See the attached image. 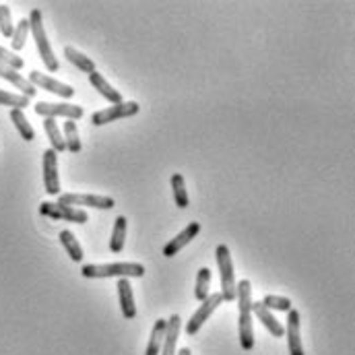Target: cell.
I'll return each mask as SVG.
<instances>
[{
	"instance_id": "83f0119b",
	"label": "cell",
	"mask_w": 355,
	"mask_h": 355,
	"mask_svg": "<svg viewBox=\"0 0 355 355\" xmlns=\"http://www.w3.org/2000/svg\"><path fill=\"white\" fill-rule=\"evenodd\" d=\"M27 33H29V21H27V19H21V21L17 23L15 31H12V37H10V46H12L15 52L23 50V46H25V42H27Z\"/></svg>"
},
{
	"instance_id": "30bf717a",
	"label": "cell",
	"mask_w": 355,
	"mask_h": 355,
	"mask_svg": "<svg viewBox=\"0 0 355 355\" xmlns=\"http://www.w3.org/2000/svg\"><path fill=\"white\" fill-rule=\"evenodd\" d=\"M33 87H39V89H46L50 93H56L58 98L62 100H71L75 95V89L71 85H64V83H58L56 79H50L48 75L39 73V71H31L29 73V79H27Z\"/></svg>"
},
{
	"instance_id": "f1b7e54d",
	"label": "cell",
	"mask_w": 355,
	"mask_h": 355,
	"mask_svg": "<svg viewBox=\"0 0 355 355\" xmlns=\"http://www.w3.org/2000/svg\"><path fill=\"white\" fill-rule=\"evenodd\" d=\"M0 106H8L12 110H25L29 106V100L23 98V95H17V93H8V91H2L0 89Z\"/></svg>"
},
{
	"instance_id": "603a6c76",
	"label": "cell",
	"mask_w": 355,
	"mask_h": 355,
	"mask_svg": "<svg viewBox=\"0 0 355 355\" xmlns=\"http://www.w3.org/2000/svg\"><path fill=\"white\" fill-rule=\"evenodd\" d=\"M172 192H174V201L180 209H186L190 205V199H188V190H186V182H184V176L182 174H174L172 176Z\"/></svg>"
},
{
	"instance_id": "ac0fdd59",
	"label": "cell",
	"mask_w": 355,
	"mask_h": 355,
	"mask_svg": "<svg viewBox=\"0 0 355 355\" xmlns=\"http://www.w3.org/2000/svg\"><path fill=\"white\" fill-rule=\"evenodd\" d=\"M89 83L98 89V93H100V95H104L108 102H112V106H118V104H122V95H120L118 89H114V87H112V85H110V83H108L100 73H98V71L89 75Z\"/></svg>"
},
{
	"instance_id": "9c48e42d",
	"label": "cell",
	"mask_w": 355,
	"mask_h": 355,
	"mask_svg": "<svg viewBox=\"0 0 355 355\" xmlns=\"http://www.w3.org/2000/svg\"><path fill=\"white\" fill-rule=\"evenodd\" d=\"M138 104L136 102H122L118 106H110L106 110H100L91 116V124L93 126H104V124H110V122H116L122 118H130L134 114H138Z\"/></svg>"
},
{
	"instance_id": "8fae6325",
	"label": "cell",
	"mask_w": 355,
	"mask_h": 355,
	"mask_svg": "<svg viewBox=\"0 0 355 355\" xmlns=\"http://www.w3.org/2000/svg\"><path fill=\"white\" fill-rule=\"evenodd\" d=\"M44 188L48 194L60 192V178H58V157L56 151H44Z\"/></svg>"
},
{
	"instance_id": "cb8c5ba5",
	"label": "cell",
	"mask_w": 355,
	"mask_h": 355,
	"mask_svg": "<svg viewBox=\"0 0 355 355\" xmlns=\"http://www.w3.org/2000/svg\"><path fill=\"white\" fill-rule=\"evenodd\" d=\"M10 120H12L15 128L19 130V134L23 136V140H33L35 138V130L31 128L29 120L25 118L23 110H10Z\"/></svg>"
},
{
	"instance_id": "1f68e13d",
	"label": "cell",
	"mask_w": 355,
	"mask_h": 355,
	"mask_svg": "<svg viewBox=\"0 0 355 355\" xmlns=\"http://www.w3.org/2000/svg\"><path fill=\"white\" fill-rule=\"evenodd\" d=\"M0 62L2 64H6V66H10L12 71H21L23 69V58H19L15 52H10V50H6V48H2L0 46Z\"/></svg>"
},
{
	"instance_id": "7a4b0ae2",
	"label": "cell",
	"mask_w": 355,
	"mask_h": 355,
	"mask_svg": "<svg viewBox=\"0 0 355 355\" xmlns=\"http://www.w3.org/2000/svg\"><path fill=\"white\" fill-rule=\"evenodd\" d=\"M81 275L87 279H108V277H143L145 266L138 262H112V264H85Z\"/></svg>"
},
{
	"instance_id": "d4e9b609",
	"label": "cell",
	"mask_w": 355,
	"mask_h": 355,
	"mask_svg": "<svg viewBox=\"0 0 355 355\" xmlns=\"http://www.w3.org/2000/svg\"><path fill=\"white\" fill-rule=\"evenodd\" d=\"M124 244H126V217H116V224H114V232L110 237V250L114 254H118L124 250Z\"/></svg>"
},
{
	"instance_id": "ba28073f",
	"label": "cell",
	"mask_w": 355,
	"mask_h": 355,
	"mask_svg": "<svg viewBox=\"0 0 355 355\" xmlns=\"http://www.w3.org/2000/svg\"><path fill=\"white\" fill-rule=\"evenodd\" d=\"M35 114L44 118H66L81 120L83 118V108L73 106V104H48V102H37L35 104Z\"/></svg>"
},
{
	"instance_id": "52a82bcc",
	"label": "cell",
	"mask_w": 355,
	"mask_h": 355,
	"mask_svg": "<svg viewBox=\"0 0 355 355\" xmlns=\"http://www.w3.org/2000/svg\"><path fill=\"white\" fill-rule=\"evenodd\" d=\"M60 205H66V207H89V209H114L116 207V201L110 199V197H100V194H60L58 199Z\"/></svg>"
},
{
	"instance_id": "f546056e",
	"label": "cell",
	"mask_w": 355,
	"mask_h": 355,
	"mask_svg": "<svg viewBox=\"0 0 355 355\" xmlns=\"http://www.w3.org/2000/svg\"><path fill=\"white\" fill-rule=\"evenodd\" d=\"M262 304L268 310H277V312H289L291 308V300L289 298H281V295H264Z\"/></svg>"
},
{
	"instance_id": "2e32d148",
	"label": "cell",
	"mask_w": 355,
	"mask_h": 355,
	"mask_svg": "<svg viewBox=\"0 0 355 355\" xmlns=\"http://www.w3.org/2000/svg\"><path fill=\"white\" fill-rule=\"evenodd\" d=\"M180 327H182V318L178 314H172V318L165 320V335L159 355H176V341L180 335Z\"/></svg>"
},
{
	"instance_id": "d6a6232c",
	"label": "cell",
	"mask_w": 355,
	"mask_h": 355,
	"mask_svg": "<svg viewBox=\"0 0 355 355\" xmlns=\"http://www.w3.org/2000/svg\"><path fill=\"white\" fill-rule=\"evenodd\" d=\"M178 355H192V352H190L188 347H184V349H180V352H178Z\"/></svg>"
},
{
	"instance_id": "d6986e66",
	"label": "cell",
	"mask_w": 355,
	"mask_h": 355,
	"mask_svg": "<svg viewBox=\"0 0 355 355\" xmlns=\"http://www.w3.org/2000/svg\"><path fill=\"white\" fill-rule=\"evenodd\" d=\"M58 239H60V244L64 246V250H66V254L71 256L73 262H81V260H83V248H81V244L77 242V237L73 236V232L62 230V232L58 234Z\"/></svg>"
},
{
	"instance_id": "277c9868",
	"label": "cell",
	"mask_w": 355,
	"mask_h": 355,
	"mask_svg": "<svg viewBox=\"0 0 355 355\" xmlns=\"http://www.w3.org/2000/svg\"><path fill=\"white\" fill-rule=\"evenodd\" d=\"M217 266H219V279H221V298L224 302H236V275H234V260L230 254V248L226 244H219L215 250Z\"/></svg>"
},
{
	"instance_id": "9a60e30c",
	"label": "cell",
	"mask_w": 355,
	"mask_h": 355,
	"mask_svg": "<svg viewBox=\"0 0 355 355\" xmlns=\"http://www.w3.org/2000/svg\"><path fill=\"white\" fill-rule=\"evenodd\" d=\"M118 300H120V310H122V316L132 320L136 316V304H134V293H132V285L128 279H120L118 281Z\"/></svg>"
},
{
	"instance_id": "6da1fadb",
	"label": "cell",
	"mask_w": 355,
	"mask_h": 355,
	"mask_svg": "<svg viewBox=\"0 0 355 355\" xmlns=\"http://www.w3.org/2000/svg\"><path fill=\"white\" fill-rule=\"evenodd\" d=\"M237 302V337L244 352L254 349V329H252V287L248 279L236 283Z\"/></svg>"
},
{
	"instance_id": "484cf974",
	"label": "cell",
	"mask_w": 355,
	"mask_h": 355,
	"mask_svg": "<svg viewBox=\"0 0 355 355\" xmlns=\"http://www.w3.org/2000/svg\"><path fill=\"white\" fill-rule=\"evenodd\" d=\"M64 145H66V151H71V153H79L83 149L81 147V138H79L77 124L73 120H66L64 122Z\"/></svg>"
},
{
	"instance_id": "3957f363",
	"label": "cell",
	"mask_w": 355,
	"mask_h": 355,
	"mask_svg": "<svg viewBox=\"0 0 355 355\" xmlns=\"http://www.w3.org/2000/svg\"><path fill=\"white\" fill-rule=\"evenodd\" d=\"M29 31L33 33V39H35V46H37V52L42 56V62L46 64V69L50 73H56L60 69L54 52H52V46L48 42V35H46V29H44V21H42V10L39 8H33L29 12Z\"/></svg>"
},
{
	"instance_id": "8992f818",
	"label": "cell",
	"mask_w": 355,
	"mask_h": 355,
	"mask_svg": "<svg viewBox=\"0 0 355 355\" xmlns=\"http://www.w3.org/2000/svg\"><path fill=\"white\" fill-rule=\"evenodd\" d=\"M221 304H224L221 293H209V298H207V300H203L201 308H199V310L192 314V318L186 322V335H188V337L197 335V333L201 331V327L211 318V314H213Z\"/></svg>"
},
{
	"instance_id": "4fadbf2b",
	"label": "cell",
	"mask_w": 355,
	"mask_h": 355,
	"mask_svg": "<svg viewBox=\"0 0 355 355\" xmlns=\"http://www.w3.org/2000/svg\"><path fill=\"white\" fill-rule=\"evenodd\" d=\"M287 347L289 355H306L304 354V345H302V337H300V312L298 310H289L287 312Z\"/></svg>"
},
{
	"instance_id": "5bb4252c",
	"label": "cell",
	"mask_w": 355,
	"mask_h": 355,
	"mask_svg": "<svg viewBox=\"0 0 355 355\" xmlns=\"http://www.w3.org/2000/svg\"><path fill=\"white\" fill-rule=\"evenodd\" d=\"M252 314L258 316V320L264 325V329L273 335V337H285V327L271 314V310L262 304V302H252Z\"/></svg>"
},
{
	"instance_id": "4dcf8cb0",
	"label": "cell",
	"mask_w": 355,
	"mask_h": 355,
	"mask_svg": "<svg viewBox=\"0 0 355 355\" xmlns=\"http://www.w3.org/2000/svg\"><path fill=\"white\" fill-rule=\"evenodd\" d=\"M12 31H15V25L10 19V8L6 4H0V33L4 37H12Z\"/></svg>"
},
{
	"instance_id": "ffe728a7",
	"label": "cell",
	"mask_w": 355,
	"mask_h": 355,
	"mask_svg": "<svg viewBox=\"0 0 355 355\" xmlns=\"http://www.w3.org/2000/svg\"><path fill=\"white\" fill-rule=\"evenodd\" d=\"M64 56H66V58H69V62H73L79 71H83V73H87V75L95 73V62H93L89 56L81 54L79 50H75V48L66 46V48H64Z\"/></svg>"
},
{
	"instance_id": "44dd1931",
	"label": "cell",
	"mask_w": 355,
	"mask_h": 355,
	"mask_svg": "<svg viewBox=\"0 0 355 355\" xmlns=\"http://www.w3.org/2000/svg\"><path fill=\"white\" fill-rule=\"evenodd\" d=\"M44 130H46V134H48V138H50L52 151H56V153L66 151V145H64V138H62V134H60V128H58L56 120L54 118L44 120Z\"/></svg>"
},
{
	"instance_id": "5b68a950",
	"label": "cell",
	"mask_w": 355,
	"mask_h": 355,
	"mask_svg": "<svg viewBox=\"0 0 355 355\" xmlns=\"http://www.w3.org/2000/svg\"><path fill=\"white\" fill-rule=\"evenodd\" d=\"M39 213L50 217V219H56V221H73V224H79V226L89 221V215L83 209L66 207V205H60V203H42Z\"/></svg>"
},
{
	"instance_id": "4316f807",
	"label": "cell",
	"mask_w": 355,
	"mask_h": 355,
	"mask_svg": "<svg viewBox=\"0 0 355 355\" xmlns=\"http://www.w3.org/2000/svg\"><path fill=\"white\" fill-rule=\"evenodd\" d=\"M209 283H211V271L207 266H203L199 271V277H197V287H194V298L199 302L207 300L209 298Z\"/></svg>"
},
{
	"instance_id": "7402d4cb",
	"label": "cell",
	"mask_w": 355,
	"mask_h": 355,
	"mask_svg": "<svg viewBox=\"0 0 355 355\" xmlns=\"http://www.w3.org/2000/svg\"><path fill=\"white\" fill-rule=\"evenodd\" d=\"M163 335H165V318L155 320V327L151 331V339L147 345V354L145 355H159L161 354V345H163Z\"/></svg>"
},
{
	"instance_id": "7c38bea8",
	"label": "cell",
	"mask_w": 355,
	"mask_h": 355,
	"mask_svg": "<svg viewBox=\"0 0 355 355\" xmlns=\"http://www.w3.org/2000/svg\"><path fill=\"white\" fill-rule=\"evenodd\" d=\"M201 234V224L199 221H192V224H188V228H184L180 234L176 237H172V242H167L165 244V248H163V256H167V258H172V256H176L186 244H190L194 237Z\"/></svg>"
},
{
	"instance_id": "e0dca14e",
	"label": "cell",
	"mask_w": 355,
	"mask_h": 355,
	"mask_svg": "<svg viewBox=\"0 0 355 355\" xmlns=\"http://www.w3.org/2000/svg\"><path fill=\"white\" fill-rule=\"evenodd\" d=\"M0 79H6L10 85H15L17 89H21V95L27 98V100H31V98L35 95V91H37L25 77H21L17 71H12L10 66H6V64H2V62H0Z\"/></svg>"
}]
</instances>
